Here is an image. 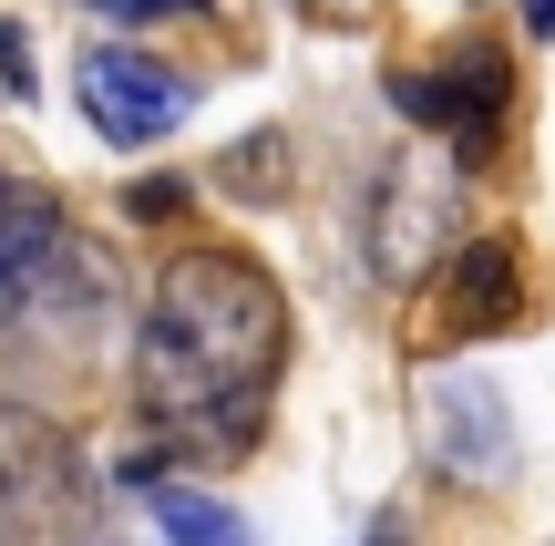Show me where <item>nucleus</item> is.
<instances>
[{
	"label": "nucleus",
	"instance_id": "9b49d317",
	"mask_svg": "<svg viewBox=\"0 0 555 546\" xmlns=\"http://www.w3.org/2000/svg\"><path fill=\"white\" fill-rule=\"evenodd\" d=\"M31 41H21V21H0V103H31Z\"/></svg>",
	"mask_w": 555,
	"mask_h": 546
},
{
	"label": "nucleus",
	"instance_id": "7ed1b4c3",
	"mask_svg": "<svg viewBox=\"0 0 555 546\" xmlns=\"http://www.w3.org/2000/svg\"><path fill=\"white\" fill-rule=\"evenodd\" d=\"M73 103H82V124H93L103 144L144 155V144H165L185 114H196V82H185L176 62H155V52H124V41H103V52L73 62Z\"/></svg>",
	"mask_w": 555,
	"mask_h": 546
},
{
	"label": "nucleus",
	"instance_id": "f03ea898",
	"mask_svg": "<svg viewBox=\"0 0 555 546\" xmlns=\"http://www.w3.org/2000/svg\"><path fill=\"white\" fill-rule=\"evenodd\" d=\"M504 103H515V62H504L494 41H453L442 62H401L391 73V114L453 135V165H474L483 144H494Z\"/></svg>",
	"mask_w": 555,
	"mask_h": 546
},
{
	"label": "nucleus",
	"instance_id": "6e6552de",
	"mask_svg": "<svg viewBox=\"0 0 555 546\" xmlns=\"http://www.w3.org/2000/svg\"><path fill=\"white\" fill-rule=\"evenodd\" d=\"M515 309H525V258H515V238H463V247H442V300H433V330H442V341L504 330Z\"/></svg>",
	"mask_w": 555,
	"mask_h": 546
},
{
	"label": "nucleus",
	"instance_id": "f8f14e48",
	"mask_svg": "<svg viewBox=\"0 0 555 546\" xmlns=\"http://www.w3.org/2000/svg\"><path fill=\"white\" fill-rule=\"evenodd\" d=\"M93 11H103V21H134V31H144V21H206V0H93Z\"/></svg>",
	"mask_w": 555,
	"mask_h": 546
},
{
	"label": "nucleus",
	"instance_id": "ddd939ff",
	"mask_svg": "<svg viewBox=\"0 0 555 546\" xmlns=\"http://www.w3.org/2000/svg\"><path fill=\"white\" fill-rule=\"evenodd\" d=\"M124 206H134V217H176V206H185V186H176V176H155V186H134Z\"/></svg>",
	"mask_w": 555,
	"mask_h": 546
},
{
	"label": "nucleus",
	"instance_id": "2eb2a0df",
	"mask_svg": "<svg viewBox=\"0 0 555 546\" xmlns=\"http://www.w3.org/2000/svg\"><path fill=\"white\" fill-rule=\"evenodd\" d=\"M360 546H412V536H401V526H391V516H380V526H371V536H360Z\"/></svg>",
	"mask_w": 555,
	"mask_h": 546
},
{
	"label": "nucleus",
	"instance_id": "4468645a",
	"mask_svg": "<svg viewBox=\"0 0 555 546\" xmlns=\"http://www.w3.org/2000/svg\"><path fill=\"white\" fill-rule=\"evenodd\" d=\"M525 31H535V41H555V0H525Z\"/></svg>",
	"mask_w": 555,
	"mask_h": 546
},
{
	"label": "nucleus",
	"instance_id": "39448f33",
	"mask_svg": "<svg viewBox=\"0 0 555 546\" xmlns=\"http://www.w3.org/2000/svg\"><path fill=\"white\" fill-rule=\"evenodd\" d=\"M62 258H73L62 196L0 165V330H31V309H41V289H52Z\"/></svg>",
	"mask_w": 555,
	"mask_h": 546
},
{
	"label": "nucleus",
	"instance_id": "1a4fd4ad",
	"mask_svg": "<svg viewBox=\"0 0 555 546\" xmlns=\"http://www.w3.org/2000/svg\"><path fill=\"white\" fill-rule=\"evenodd\" d=\"M155 536L165 546H247L237 506H217V495H196V485H155Z\"/></svg>",
	"mask_w": 555,
	"mask_h": 546
},
{
	"label": "nucleus",
	"instance_id": "9d476101",
	"mask_svg": "<svg viewBox=\"0 0 555 546\" xmlns=\"http://www.w3.org/2000/svg\"><path fill=\"white\" fill-rule=\"evenodd\" d=\"M217 196H247V206H278L288 196V135H247L217 155Z\"/></svg>",
	"mask_w": 555,
	"mask_h": 546
},
{
	"label": "nucleus",
	"instance_id": "20e7f679",
	"mask_svg": "<svg viewBox=\"0 0 555 546\" xmlns=\"http://www.w3.org/2000/svg\"><path fill=\"white\" fill-rule=\"evenodd\" d=\"M82 516V454L41 412L0 403V546H52Z\"/></svg>",
	"mask_w": 555,
	"mask_h": 546
},
{
	"label": "nucleus",
	"instance_id": "423d86ee",
	"mask_svg": "<svg viewBox=\"0 0 555 546\" xmlns=\"http://www.w3.org/2000/svg\"><path fill=\"white\" fill-rule=\"evenodd\" d=\"M422 412H433V465L453 474V485H504V474H515V423H504L494 382L433 371V382H422Z\"/></svg>",
	"mask_w": 555,
	"mask_h": 546
},
{
	"label": "nucleus",
	"instance_id": "0eeeda50",
	"mask_svg": "<svg viewBox=\"0 0 555 546\" xmlns=\"http://www.w3.org/2000/svg\"><path fill=\"white\" fill-rule=\"evenodd\" d=\"M453 165H391L371 196V268L380 279H422V268H442V227H453Z\"/></svg>",
	"mask_w": 555,
	"mask_h": 546
},
{
	"label": "nucleus",
	"instance_id": "f257e3e1",
	"mask_svg": "<svg viewBox=\"0 0 555 546\" xmlns=\"http://www.w3.org/2000/svg\"><path fill=\"white\" fill-rule=\"evenodd\" d=\"M288 371V300L247 247H185L165 258L155 300L134 320V403L196 465H237L268 423V392Z\"/></svg>",
	"mask_w": 555,
	"mask_h": 546
}]
</instances>
